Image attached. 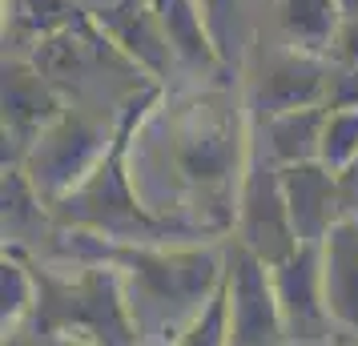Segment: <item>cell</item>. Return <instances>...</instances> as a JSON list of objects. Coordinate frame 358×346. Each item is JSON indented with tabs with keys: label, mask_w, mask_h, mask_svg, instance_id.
Listing matches in <instances>:
<instances>
[{
	"label": "cell",
	"mask_w": 358,
	"mask_h": 346,
	"mask_svg": "<svg viewBox=\"0 0 358 346\" xmlns=\"http://www.w3.org/2000/svg\"><path fill=\"white\" fill-rule=\"evenodd\" d=\"M52 250L65 262L113 266L125 282L141 338H157L165 346L178 343L226 282V250L213 242H113L57 226Z\"/></svg>",
	"instance_id": "6da1fadb"
},
{
	"label": "cell",
	"mask_w": 358,
	"mask_h": 346,
	"mask_svg": "<svg viewBox=\"0 0 358 346\" xmlns=\"http://www.w3.org/2000/svg\"><path fill=\"white\" fill-rule=\"evenodd\" d=\"M173 346H229V286L222 282L210 306L197 314Z\"/></svg>",
	"instance_id": "d6986e66"
},
{
	"label": "cell",
	"mask_w": 358,
	"mask_h": 346,
	"mask_svg": "<svg viewBox=\"0 0 358 346\" xmlns=\"http://www.w3.org/2000/svg\"><path fill=\"white\" fill-rule=\"evenodd\" d=\"M274 294H278V310H282L290 346L338 343V326H334V318L326 310L318 246H298L286 262L274 266Z\"/></svg>",
	"instance_id": "ba28073f"
},
{
	"label": "cell",
	"mask_w": 358,
	"mask_h": 346,
	"mask_svg": "<svg viewBox=\"0 0 358 346\" xmlns=\"http://www.w3.org/2000/svg\"><path fill=\"white\" fill-rule=\"evenodd\" d=\"M350 346H358V343H350Z\"/></svg>",
	"instance_id": "d4e9b609"
},
{
	"label": "cell",
	"mask_w": 358,
	"mask_h": 346,
	"mask_svg": "<svg viewBox=\"0 0 358 346\" xmlns=\"http://www.w3.org/2000/svg\"><path fill=\"white\" fill-rule=\"evenodd\" d=\"M201 13L210 20V33L217 41V49L226 52L229 61V49H234V29H238V0H197Z\"/></svg>",
	"instance_id": "ffe728a7"
},
{
	"label": "cell",
	"mask_w": 358,
	"mask_h": 346,
	"mask_svg": "<svg viewBox=\"0 0 358 346\" xmlns=\"http://www.w3.org/2000/svg\"><path fill=\"white\" fill-rule=\"evenodd\" d=\"M8 17H13V29L17 33H29L36 41L52 36L57 29L73 24L77 17H85L81 0H4Z\"/></svg>",
	"instance_id": "e0dca14e"
},
{
	"label": "cell",
	"mask_w": 358,
	"mask_h": 346,
	"mask_svg": "<svg viewBox=\"0 0 358 346\" xmlns=\"http://www.w3.org/2000/svg\"><path fill=\"white\" fill-rule=\"evenodd\" d=\"M73 274L61 266H36V306L33 334L69 338L77 346H141V330L133 322L125 282L113 266L73 262Z\"/></svg>",
	"instance_id": "277c9868"
},
{
	"label": "cell",
	"mask_w": 358,
	"mask_h": 346,
	"mask_svg": "<svg viewBox=\"0 0 358 346\" xmlns=\"http://www.w3.org/2000/svg\"><path fill=\"white\" fill-rule=\"evenodd\" d=\"M322 258L326 310L338 326V338L358 343V214H346L318 246Z\"/></svg>",
	"instance_id": "7c38bea8"
},
{
	"label": "cell",
	"mask_w": 358,
	"mask_h": 346,
	"mask_svg": "<svg viewBox=\"0 0 358 346\" xmlns=\"http://www.w3.org/2000/svg\"><path fill=\"white\" fill-rule=\"evenodd\" d=\"M61 89L33 61L4 65V169L24 161V153L45 133V125L61 117Z\"/></svg>",
	"instance_id": "9c48e42d"
},
{
	"label": "cell",
	"mask_w": 358,
	"mask_h": 346,
	"mask_svg": "<svg viewBox=\"0 0 358 346\" xmlns=\"http://www.w3.org/2000/svg\"><path fill=\"white\" fill-rule=\"evenodd\" d=\"M165 161L185 201L197 210V226L213 238L234 230L250 141L242 125V101L226 85L201 89L169 117Z\"/></svg>",
	"instance_id": "7a4b0ae2"
},
{
	"label": "cell",
	"mask_w": 358,
	"mask_h": 346,
	"mask_svg": "<svg viewBox=\"0 0 358 346\" xmlns=\"http://www.w3.org/2000/svg\"><path fill=\"white\" fill-rule=\"evenodd\" d=\"M330 73H334L330 57L286 45L262 65L254 109H258V117H278V113H290V109H306V105H326Z\"/></svg>",
	"instance_id": "8fae6325"
},
{
	"label": "cell",
	"mask_w": 358,
	"mask_h": 346,
	"mask_svg": "<svg viewBox=\"0 0 358 346\" xmlns=\"http://www.w3.org/2000/svg\"><path fill=\"white\" fill-rule=\"evenodd\" d=\"M0 298H4V334L33 318V306H36V274H33V262L20 254L17 246L4 250V262H0Z\"/></svg>",
	"instance_id": "2e32d148"
},
{
	"label": "cell",
	"mask_w": 358,
	"mask_h": 346,
	"mask_svg": "<svg viewBox=\"0 0 358 346\" xmlns=\"http://www.w3.org/2000/svg\"><path fill=\"white\" fill-rule=\"evenodd\" d=\"M278 24L290 49L330 57L342 29V13L334 0H278Z\"/></svg>",
	"instance_id": "9a60e30c"
},
{
	"label": "cell",
	"mask_w": 358,
	"mask_h": 346,
	"mask_svg": "<svg viewBox=\"0 0 358 346\" xmlns=\"http://www.w3.org/2000/svg\"><path fill=\"white\" fill-rule=\"evenodd\" d=\"M282 194L290 210V226L298 246H322L326 233L338 226L346 210V185L342 173H334L322 161H302V165H282Z\"/></svg>",
	"instance_id": "30bf717a"
},
{
	"label": "cell",
	"mask_w": 358,
	"mask_h": 346,
	"mask_svg": "<svg viewBox=\"0 0 358 346\" xmlns=\"http://www.w3.org/2000/svg\"><path fill=\"white\" fill-rule=\"evenodd\" d=\"M165 101L162 81H145L133 89L121 105V125L117 141L105 153V161L85 178L69 198L52 206V226L61 230H89L113 242H210L201 230L173 222V217L153 214L141 198V189L133 182V137L145 125V117Z\"/></svg>",
	"instance_id": "3957f363"
},
{
	"label": "cell",
	"mask_w": 358,
	"mask_h": 346,
	"mask_svg": "<svg viewBox=\"0 0 358 346\" xmlns=\"http://www.w3.org/2000/svg\"><path fill=\"white\" fill-rule=\"evenodd\" d=\"M355 157H358V109H330L318 161L330 165L334 173H346Z\"/></svg>",
	"instance_id": "ac0fdd59"
},
{
	"label": "cell",
	"mask_w": 358,
	"mask_h": 346,
	"mask_svg": "<svg viewBox=\"0 0 358 346\" xmlns=\"http://www.w3.org/2000/svg\"><path fill=\"white\" fill-rule=\"evenodd\" d=\"M330 61H338V65H358V17H346V20H342Z\"/></svg>",
	"instance_id": "7402d4cb"
},
{
	"label": "cell",
	"mask_w": 358,
	"mask_h": 346,
	"mask_svg": "<svg viewBox=\"0 0 358 346\" xmlns=\"http://www.w3.org/2000/svg\"><path fill=\"white\" fill-rule=\"evenodd\" d=\"M326 105H330V109H358V65H338V61H334Z\"/></svg>",
	"instance_id": "44dd1931"
},
{
	"label": "cell",
	"mask_w": 358,
	"mask_h": 346,
	"mask_svg": "<svg viewBox=\"0 0 358 346\" xmlns=\"http://www.w3.org/2000/svg\"><path fill=\"white\" fill-rule=\"evenodd\" d=\"M330 105H306L278 117H262V141L278 165H302L318 161L322 153V129Z\"/></svg>",
	"instance_id": "5bb4252c"
},
{
	"label": "cell",
	"mask_w": 358,
	"mask_h": 346,
	"mask_svg": "<svg viewBox=\"0 0 358 346\" xmlns=\"http://www.w3.org/2000/svg\"><path fill=\"white\" fill-rule=\"evenodd\" d=\"M117 125H121V109H117V121H101L89 109H69V105L52 125H45V133L24 153L20 169L49 210L105 161V153L117 141Z\"/></svg>",
	"instance_id": "5b68a950"
},
{
	"label": "cell",
	"mask_w": 358,
	"mask_h": 346,
	"mask_svg": "<svg viewBox=\"0 0 358 346\" xmlns=\"http://www.w3.org/2000/svg\"><path fill=\"white\" fill-rule=\"evenodd\" d=\"M234 230H238V242L245 250H254L270 270L298 250L286 194H282V165L270 157L266 141H250V161H245L242 194H238Z\"/></svg>",
	"instance_id": "8992f818"
},
{
	"label": "cell",
	"mask_w": 358,
	"mask_h": 346,
	"mask_svg": "<svg viewBox=\"0 0 358 346\" xmlns=\"http://www.w3.org/2000/svg\"><path fill=\"white\" fill-rule=\"evenodd\" d=\"M149 8L162 24L165 45L173 52V65L189 69L197 77H226L229 61L217 49L210 20H206L197 0H149Z\"/></svg>",
	"instance_id": "4fadbf2b"
},
{
	"label": "cell",
	"mask_w": 358,
	"mask_h": 346,
	"mask_svg": "<svg viewBox=\"0 0 358 346\" xmlns=\"http://www.w3.org/2000/svg\"><path fill=\"white\" fill-rule=\"evenodd\" d=\"M342 185H346V194H350V198H358V157L350 161V169L342 173Z\"/></svg>",
	"instance_id": "603a6c76"
},
{
	"label": "cell",
	"mask_w": 358,
	"mask_h": 346,
	"mask_svg": "<svg viewBox=\"0 0 358 346\" xmlns=\"http://www.w3.org/2000/svg\"><path fill=\"white\" fill-rule=\"evenodd\" d=\"M226 286H229V346H290L278 310L274 270L238 238L226 242Z\"/></svg>",
	"instance_id": "52a82bcc"
},
{
	"label": "cell",
	"mask_w": 358,
	"mask_h": 346,
	"mask_svg": "<svg viewBox=\"0 0 358 346\" xmlns=\"http://www.w3.org/2000/svg\"><path fill=\"white\" fill-rule=\"evenodd\" d=\"M334 4H338L342 20H346V17H358V0H334Z\"/></svg>",
	"instance_id": "cb8c5ba5"
}]
</instances>
